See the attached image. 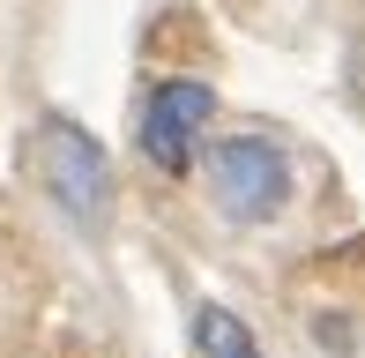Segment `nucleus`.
Returning <instances> with one entry per match:
<instances>
[{
  "instance_id": "f257e3e1",
  "label": "nucleus",
  "mask_w": 365,
  "mask_h": 358,
  "mask_svg": "<svg viewBox=\"0 0 365 358\" xmlns=\"http://www.w3.org/2000/svg\"><path fill=\"white\" fill-rule=\"evenodd\" d=\"M30 165H38V187L68 209L75 224H105L112 217V157L97 135H82L68 112H45L38 135H30Z\"/></svg>"
},
{
  "instance_id": "f03ea898",
  "label": "nucleus",
  "mask_w": 365,
  "mask_h": 358,
  "mask_svg": "<svg viewBox=\"0 0 365 358\" xmlns=\"http://www.w3.org/2000/svg\"><path fill=\"white\" fill-rule=\"evenodd\" d=\"M202 187H209V202H217V217L269 224V217H284V202H291V157L276 150L269 135H224V142H209V157H202Z\"/></svg>"
},
{
  "instance_id": "7ed1b4c3",
  "label": "nucleus",
  "mask_w": 365,
  "mask_h": 358,
  "mask_svg": "<svg viewBox=\"0 0 365 358\" xmlns=\"http://www.w3.org/2000/svg\"><path fill=\"white\" fill-rule=\"evenodd\" d=\"M209 120H217V90H209V83H187V75H172V83H157V90H149L135 142H142V157H149L164 179H187Z\"/></svg>"
},
{
  "instance_id": "20e7f679",
  "label": "nucleus",
  "mask_w": 365,
  "mask_h": 358,
  "mask_svg": "<svg viewBox=\"0 0 365 358\" xmlns=\"http://www.w3.org/2000/svg\"><path fill=\"white\" fill-rule=\"evenodd\" d=\"M194 358H261V344L231 306H202L194 314Z\"/></svg>"
}]
</instances>
